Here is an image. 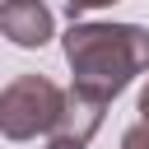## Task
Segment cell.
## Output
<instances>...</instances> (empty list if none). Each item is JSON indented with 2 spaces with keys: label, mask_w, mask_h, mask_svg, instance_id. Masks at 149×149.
<instances>
[{
  "label": "cell",
  "mask_w": 149,
  "mask_h": 149,
  "mask_svg": "<svg viewBox=\"0 0 149 149\" xmlns=\"http://www.w3.org/2000/svg\"><path fill=\"white\" fill-rule=\"evenodd\" d=\"M61 51L74 74V88L112 102L135 74L149 70V28H140V23H70Z\"/></svg>",
  "instance_id": "1"
},
{
  "label": "cell",
  "mask_w": 149,
  "mask_h": 149,
  "mask_svg": "<svg viewBox=\"0 0 149 149\" xmlns=\"http://www.w3.org/2000/svg\"><path fill=\"white\" fill-rule=\"evenodd\" d=\"M65 88L51 84L47 74H19L14 84L0 88V135L5 140H37L51 135L61 121Z\"/></svg>",
  "instance_id": "2"
},
{
  "label": "cell",
  "mask_w": 149,
  "mask_h": 149,
  "mask_svg": "<svg viewBox=\"0 0 149 149\" xmlns=\"http://www.w3.org/2000/svg\"><path fill=\"white\" fill-rule=\"evenodd\" d=\"M0 33H5L14 47L33 51V47H47V42H51L56 19H51V9H47L42 0H5V5H0Z\"/></svg>",
  "instance_id": "3"
},
{
  "label": "cell",
  "mask_w": 149,
  "mask_h": 149,
  "mask_svg": "<svg viewBox=\"0 0 149 149\" xmlns=\"http://www.w3.org/2000/svg\"><path fill=\"white\" fill-rule=\"evenodd\" d=\"M102 116H107V102L70 84V88H65V102H61V121H56L51 135H70V140H84V144H88V140L98 135Z\"/></svg>",
  "instance_id": "4"
},
{
  "label": "cell",
  "mask_w": 149,
  "mask_h": 149,
  "mask_svg": "<svg viewBox=\"0 0 149 149\" xmlns=\"http://www.w3.org/2000/svg\"><path fill=\"white\" fill-rule=\"evenodd\" d=\"M121 149H149V126H130L121 135Z\"/></svg>",
  "instance_id": "5"
},
{
  "label": "cell",
  "mask_w": 149,
  "mask_h": 149,
  "mask_svg": "<svg viewBox=\"0 0 149 149\" xmlns=\"http://www.w3.org/2000/svg\"><path fill=\"white\" fill-rule=\"evenodd\" d=\"M102 5H116V0H65L70 19H79V14H88V9H102Z\"/></svg>",
  "instance_id": "6"
},
{
  "label": "cell",
  "mask_w": 149,
  "mask_h": 149,
  "mask_svg": "<svg viewBox=\"0 0 149 149\" xmlns=\"http://www.w3.org/2000/svg\"><path fill=\"white\" fill-rule=\"evenodd\" d=\"M47 149H88V144H84V140H70V135H51Z\"/></svg>",
  "instance_id": "7"
},
{
  "label": "cell",
  "mask_w": 149,
  "mask_h": 149,
  "mask_svg": "<svg viewBox=\"0 0 149 149\" xmlns=\"http://www.w3.org/2000/svg\"><path fill=\"white\" fill-rule=\"evenodd\" d=\"M135 112H140V126H149V84L140 88V98H135Z\"/></svg>",
  "instance_id": "8"
}]
</instances>
